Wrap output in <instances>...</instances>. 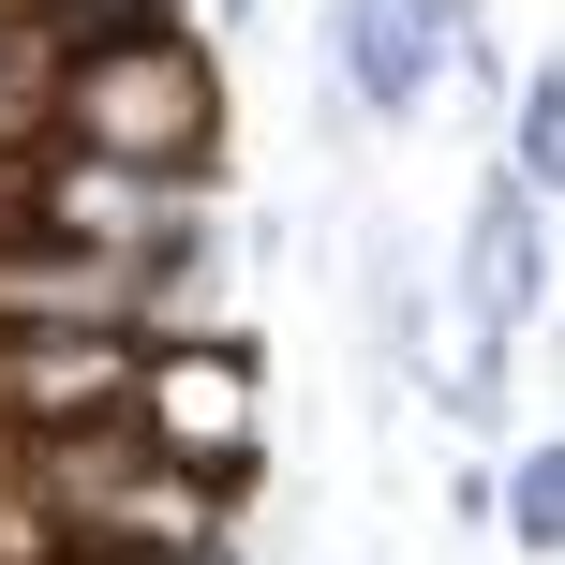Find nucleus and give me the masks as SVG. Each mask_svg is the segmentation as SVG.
I'll use <instances>...</instances> for the list:
<instances>
[{"instance_id": "obj_1", "label": "nucleus", "mask_w": 565, "mask_h": 565, "mask_svg": "<svg viewBox=\"0 0 565 565\" xmlns=\"http://www.w3.org/2000/svg\"><path fill=\"white\" fill-rule=\"evenodd\" d=\"M30 119H45V149L194 179L209 149H224V75H209V45H194L179 15L60 30V45H30Z\"/></svg>"}, {"instance_id": "obj_2", "label": "nucleus", "mask_w": 565, "mask_h": 565, "mask_svg": "<svg viewBox=\"0 0 565 565\" xmlns=\"http://www.w3.org/2000/svg\"><path fill=\"white\" fill-rule=\"evenodd\" d=\"M119 417H135V447H164L179 477L238 491V477L268 461V372H254V342H238V328H149Z\"/></svg>"}, {"instance_id": "obj_3", "label": "nucleus", "mask_w": 565, "mask_h": 565, "mask_svg": "<svg viewBox=\"0 0 565 565\" xmlns=\"http://www.w3.org/2000/svg\"><path fill=\"white\" fill-rule=\"evenodd\" d=\"M149 328L105 312H0V447H45V431H105L135 402Z\"/></svg>"}, {"instance_id": "obj_4", "label": "nucleus", "mask_w": 565, "mask_h": 565, "mask_svg": "<svg viewBox=\"0 0 565 565\" xmlns=\"http://www.w3.org/2000/svg\"><path fill=\"white\" fill-rule=\"evenodd\" d=\"M447 45H461V30H447V15H417V0H342V15H328V60H342V89H358L372 119H417L431 89L461 75Z\"/></svg>"}, {"instance_id": "obj_5", "label": "nucleus", "mask_w": 565, "mask_h": 565, "mask_svg": "<svg viewBox=\"0 0 565 565\" xmlns=\"http://www.w3.org/2000/svg\"><path fill=\"white\" fill-rule=\"evenodd\" d=\"M521 312H551V194L491 179L477 194V328H521Z\"/></svg>"}, {"instance_id": "obj_6", "label": "nucleus", "mask_w": 565, "mask_h": 565, "mask_svg": "<svg viewBox=\"0 0 565 565\" xmlns=\"http://www.w3.org/2000/svg\"><path fill=\"white\" fill-rule=\"evenodd\" d=\"M507 179H521V194H565V75H551V60L521 75V119H507Z\"/></svg>"}, {"instance_id": "obj_7", "label": "nucleus", "mask_w": 565, "mask_h": 565, "mask_svg": "<svg viewBox=\"0 0 565 565\" xmlns=\"http://www.w3.org/2000/svg\"><path fill=\"white\" fill-rule=\"evenodd\" d=\"M491 491H507V536H521V551L551 565V551H565V447L536 431V447H521V461H507V477H491Z\"/></svg>"}, {"instance_id": "obj_8", "label": "nucleus", "mask_w": 565, "mask_h": 565, "mask_svg": "<svg viewBox=\"0 0 565 565\" xmlns=\"http://www.w3.org/2000/svg\"><path fill=\"white\" fill-rule=\"evenodd\" d=\"M135 15H179V0H30L45 45H60V30H135Z\"/></svg>"}, {"instance_id": "obj_9", "label": "nucleus", "mask_w": 565, "mask_h": 565, "mask_svg": "<svg viewBox=\"0 0 565 565\" xmlns=\"http://www.w3.org/2000/svg\"><path fill=\"white\" fill-rule=\"evenodd\" d=\"M30 45H45V30H30V0H0V75H15Z\"/></svg>"}, {"instance_id": "obj_10", "label": "nucleus", "mask_w": 565, "mask_h": 565, "mask_svg": "<svg viewBox=\"0 0 565 565\" xmlns=\"http://www.w3.org/2000/svg\"><path fill=\"white\" fill-rule=\"evenodd\" d=\"M417 15H447V30H461V15H477V0H417Z\"/></svg>"}]
</instances>
